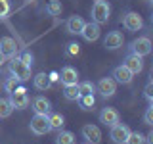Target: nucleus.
Masks as SVG:
<instances>
[{
    "mask_svg": "<svg viewBox=\"0 0 153 144\" xmlns=\"http://www.w3.org/2000/svg\"><path fill=\"white\" fill-rule=\"evenodd\" d=\"M10 73H12V77L16 81H19V83H25V81L31 79V67H27L25 64H23L21 58L13 56L12 62H10Z\"/></svg>",
    "mask_w": 153,
    "mask_h": 144,
    "instance_id": "1",
    "label": "nucleus"
},
{
    "mask_svg": "<svg viewBox=\"0 0 153 144\" xmlns=\"http://www.w3.org/2000/svg\"><path fill=\"white\" fill-rule=\"evenodd\" d=\"M109 16H111V6H109V2H105V0H96L94 6H92V19L98 25H102V23H107Z\"/></svg>",
    "mask_w": 153,
    "mask_h": 144,
    "instance_id": "2",
    "label": "nucleus"
},
{
    "mask_svg": "<svg viewBox=\"0 0 153 144\" xmlns=\"http://www.w3.org/2000/svg\"><path fill=\"white\" fill-rule=\"evenodd\" d=\"M29 129H31L33 134H38V136L48 134V133L52 131L50 121H48V115H38V113H35V117H33L31 123H29Z\"/></svg>",
    "mask_w": 153,
    "mask_h": 144,
    "instance_id": "3",
    "label": "nucleus"
},
{
    "mask_svg": "<svg viewBox=\"0 0 153 144\" xmlns=\"http://www.w3.org/2000/svg\"><path fill=\"white\" fill-rule=\"evenodd\" d=\"M130 52L132 54H136V56H149L151 54V40L147 37H138L136 40H132L130 42Z\"/></svg>",
    "mask_w": 153,
    "mask_h": 144,
    "instance_id": "4",
    "label": "nucleus"
},
{
    "mask_svg": "<svg viewBox=\"0 0 153 144\" xmlns=\"http://www.w3.org/2000/svg\"><path fill=\"white\" fill-rule=\"evenodd\" d=\"M10 102H12L13 106V110H25L27 106H29V94H27V90L23 88V86H17L16 90H13L12 94H10Z\"/></svg>",
    "mask_w": 153,
    "mask_h": 144,
    "instance_id": "5",
    "label": "nucleus"
},
{
    "mask_svg": "<svg viewBox=\"0 0 153 144\" xmlns=\"http://www.w3.org/2000/svg\"><path fill=\"white\" fill-rule=\"evenodd\" d=\"M96 88H98V92L102 94L103 98H111V96L117 92V83H115L113 77H103V79L98 81Z\"/></svg>",
    "mask_w": 153,
    "mask_h": 144,
    "instance_id": "6",
    "label": "nucleus"
},
{
    "mask_svg": "<svg viewBox=\"0 0 153 144\" xmlns=\"http://www.w3.org/2000/svg\"><path fill=\"white\" fill-rule=\"evenodd\" d=\"M123 25H124L126 31H140L143 27V19H142L140 14L128 12V14H124V17H123Z\"/></svg>",
    "mask_w": 153,
    "mask_h": 144,
    "instance_id": "7",
    "label": "nucleus"
},
{
    "mask_svg": "<svg viewBox=\"0 0 153 144\" xmlns=\"http://www.w3.org/2000/svg\"><path fill=\"white\" fill-rule=\"evenodd\" d=\"M128 134H130V129L119 121L117 125H113V127H111L109 136H111V140L115 144H124V142H126V138H128Z\"/></svg>",
    "mask_w": 153,
    "mask_h": 144,
    "instance_id": "8",
    "label": "nucleus"
},
{
    "mask_svg": "<svg viewBox=\"0 0 153 144\" xmlns=\"http://www.w3.org/2000/svg\"><path fill=\"white\" fill-rule=\"evenodd\" d=\"M82 136L86 138V142H90V144L102 142V131H100L98 125H92V123H88V125L82 127Z\"/></svg>",
    "mask_w": 153,
    "mask_h": 144,
    "instance_id": "9",
    "label": "nucleus"
},
{
    "mask_svg": "<svg viewBox=\"0 0 153 144\" xmlns=\"http://www.w3.org/2000/svg\"><path fill=\"white\" fill-rule=\"evenodd\" d=\"M59 81L63 83V86H71V85H79V71L71 65H65L59 73Z\"/></svg>",
    "mask_w": 153,
    "mask_h": 144,
    "instance_id": "10",
    "label": "nucleus"
},
{
    "mask_svg": "<svg viewBox=\"0 0 153 144\" xmlns=\"http://www.w3.org/2000/svg\"><path fill=\"white\" fill-rule=\"evenodd\" d=\"M0 54L4 58H10V60L17 54V44H16V40H13L12 37H2L0 38Z\"/></svg>",
    "mask_w": 153,
    "mask_h": 144,
    "instance_id": "11",
    "label": "nucleus"
},
{
    "mask_svg": "<svg viewBox=\"0 0 153 144\" xmlns=\"http://www.w3.org/2000/svg\"><path fill=\"white\" fill-rule=\"evenodd\" d=\"M100 121L103 125H107V127H113V125H117L121 121V115L115 108H103L102 112H100Z\"/></svg>",
    "mask_w": 153,
    "mask_h": 144,
    "instance_id": "12",
    "label": "nucleus"
},
{
    "mask_svg": "<svg viewBox=\"0 0 153 144\" xmlns=\"http://www.w3.org/2000/svg\"><path fill=\"white\" fill-rule=\"evenodd\" d=\"M113 79H115V83H121V85H130L132 83V79H134V75L128 71V67L126 65H117L113 69Z\"/></svg>",
    "mask_w": 153,
    "mask_h": 144,
    "instance_id": "13",
    "label": "nucleus"
},
{
    "mask_svg": "<svg viewBox=\"0 0 153 144\" xmlns=\"http://www.w3.org/2000/svg\"><path fill=\"white\" fill-rule=\"evenodd\" d=\"M123 42H124V38H123L121 31H111L103 38V46L107 48V50H117V48L123 46Z\"/></svg>",
    "mask_w": 153,
    "mask_h": 144,
    "instance_id": "14",
    "label": "nucleus"
},
{
    "mask_svg": "<svg viewBox=\"0 0 153 144\" xmlns=\"http://www.w3.org/2000/svg\"><path fill=\"white\" fill-rule=\"evenodd\" d=\"M80 35H82V38H84V40H88V42L98 40V38H100V25H98L96 21L84 23V27H82V31H80Z\"/></svg>",
    "mask_w": 153,
    "mask_h": 144,
    "instance_id": "15",
    "label": "nucleus"
},
{
    "mask_svg": "<svg viewBox=\"0 0 153 144\" xmlns=\"http://www.w3.org/2000/svg\"><path fill=\"white\" fill-rule=\"evenodd\" d=\"M33 112L38 113V115H48L52 112L50 100H48L46 96H36V98L33 100Z\"/></svg>",
    "mask_w": 153,
    "mask_h": 144,
    "instance_id": "16",
    "label": "nucleus"
},
{
    "mask_svg": "<svg viewBox=\"0 0 153 144\" xmlns=\"http://www.w3.org/2000/svg\"><path fill=\"white\" fill-rule=\"evenodd\" d=\"M124 65L128 67V71H130L132 75H138L143 71V58L136 56V54H130L126 58V62H124Z\"/></svg>",
    "mask_w": 153,
    "mask_h": 144,
    "instance_id": "17",
    "label": "nucleus"
},
{
    "mask_svg": "<svg viewBox=\"0 0 153 144\" xmlns=\"http://www.w3.org/2000/svg\"><path fill=\"white\" fill-rule=\"evenodd\" d=\"M84 23H86V21H84L80 16H71L69 19H67L65 27H67V31H69L71 35H80V31H82Z\"/></svg>",
    "mask_w": 153,
    "mask_h": 144,
    "instance_id": "18",
    "label": "nucleus"
},
{
    "mask_svg": "<svg viewBox=\"0 0 153 144\" xmlns=\"http://www.w3.org/2000/svg\"><path fill=\"white\" fill-rule=\"evenodd\" d=\"M33 85H35V88H38V90H48L52 86V81L46 73H36L33 77Z\"/></svg>",
    "mask_w": 153,
    "mask_h": 144,
    "instance_id": "19",
    "label": "nucleus"
},
{
    "mask_svg": "<svg viewBox=\"0 0 153 144\" xmlns=\"http://www.w3.org/2000/svg\"><path fill=\"white\" fill-rule=\"evenodd\" d=\"M48 121H50L52 131H59V129H63V125H65V117L61 113H57V112H50L48 113Z\"/></svg>",
    "mask_w": 153,
    "mask_h": 144,
    "instance_id": "20",
    "label": "nucleus"
},
{
    "mask_svg": "<svg viewBox=\"0 0 153 144\" xmlns=\"http://www.w3.org/2000/svg\"><path fill=\"white\" fill-rule=\"evenodd\" d=\"M79 104H80V110H84V112H90V110H94V106H96L94 94H82V96L79 98Z\"/></svg>",
    "mask_w": 153,
    "mask_h": 144,
    "instance_id": "21",
    "label": "nucleus"
},
{
    "mask_svg": "<svg viewBox=\"0 0 153 144\" xmlns=\"http://www.w3.org/2000/svg\"><path fill=\"white\" fill-rule=\"evenodd\" d=\"M63 96L65 100H69V102H75V100L80 98V90H79V85H71V86H65L63 90Z\"/></svg>",
    "mask_w": 153,
    "mask_h": 144,
    "instance_id": "22",
    "label": "nucleus"
},
{
    "mask_svg": "<svg viewBox=\"0 0 153 144\" xmlns=\"http://www.w3.org/2000/svg\"><path fill=\"white\" fill-rule=\"evenodd\" d=\"M13 112V106L10 102V98H0V119L10 117Z\"/></svg>",
    "mask_w": 153,
    "mask_h": 144,
    "instance_id": "23",
    "label": "nucleus"
},
{
    "mask_svg": "<svg viewBox=\"0 0 153 144\" xmlns=\"http://www.w3.org/2000/svg\"><path fill=\"white\" fill-rule=\"evenodd\" d=\"M75 142H76V138L71 131H61L56 136V144H75Z\"/></svg>",
    "mask_w": 153,
    "mask_h": 144,
    "instance_id": "24",
    "label": "nucleus"
},
{
    "mask_svg": "<svg viewBox=\"0 0 153 144\" xmlns=\"http://www.w3.org/2000/svg\"><path fill=\"white\" fill-rule=\"evenodd\" d=\"M124 144H146V136H143L142 133H132L130 131V134H128V138H126V142Z\"/></svg>",
    "mask_w": 153,
    "mask_h": 144,
    "instance_id": "25",
    "label": "nucleus"
},
{
    "mask_svg": "<svg viewBox=\"0 0 153 144\" xmlns=\"http://www.w3.org/2000/svg\"><path fill=\"white\" fill-rule=\"evenodd\" d=\"M79 90H80V96L82 94H94L96 92V85L90 83V81H82V83H79Z\"/></svg>",
    "mask_w": 153,
    "mask_h": 144,
    "instance_id": "26",
    "label": "nucleus"
},
{
    "mask_svg": "<svg viewBox=\"0 0 153 144\" xmlns=\"http://www.w3.org/2000/svg\"><path fill=\"white\" fill-rule=\"evenodd\" d=\"M17 86H19V81H16L13 77H8V79L4 81V90H6V92H10V94H12L13 90L17 88Z\"/></svg>",
    "mask_w": 153,
    "mask_h": 144,
    "instance_id": "27",
    "label": "nucleus"
},
{
    "mask_svg": "<svg viewBox=\"0 0 153 144\" xmlns=\"http://www.w3.org/2000/svg\"><path fill=\"white\" fill-rule=\"evenodd\" d=\"M61 10H63V8H61V4H59V2H50V4L46 6V12L50 14V16H59Z\"/></svg>",
    "mask_w": 153,
    "mask_h": 144,
    "instance_id": "28",
    "label": "nucleus"
},
{
    "mask_svg": "<svg viewBox=\"0 0 153 144\" xmlns=\"http://www.w3.org/2000/svg\"><path fill=\"white\" fill-rule=\"evenodd\" d=\"M10 10H12V6H10L8 0H0V19L6 17L8 14H10Z\"/></svg>",
    "mask_w": 153,
    "mask_h": 144,
    "instance_id": "29",
    "label": "nucleus"
},
{
    "mask_svg": "<svg viewBox=\"0 0 153 144\" xmlns=\"http://www.w3.org/2000/svg\"><path fill=\"white\" fill-rule=\"evenodd\" d=\"M19 58H21V62H23L27 67H33V54H31V52H23Z\"/></svg>",
    "mask_w": 153,
    "mask_h": 144,
    "instance_id": "30",
    "label": "nucleus"
},
{
    "mask_svg": "<svg viewBox=\"0 0 153 144\" xmlns=\"http://www.w3.org/2000/svg\"><path fill=\"white\" fill-rule=\"evenodd\" d=\"M143 123H146V125H153V106L147 108L146 115H143Z\"/></svg>",
    "mask_w": 153,
    "mask_h": 144,
    "instance_id": "31",
    "label": "nucleus"
},
{
    "mask_svg": "<svg viewBox=\"0 0 153 144\" xmlns=\"http://www.w3.org/2000/svg\"><path fill=\"white\" fill-rule=\"evenodd\" d=\"M79 44H76V42H71V44H67V54H71V56H76L79 54Z\"/></svg>",
    "mask_w": 153,
    "mask_h": 144,
    "instance_id": "32",
    "label": "nucleus"
},
{
    "mask_svg": "<svg viewBox=\"0 0 153 144\" xmlns=\"http://www.w3.org/2000/svg\"><path fill=\"white\" fill-rule=\"evenodd\" d=\"M151 90H153V83L149 81V83H147V86H146V90H143V92H146V98H147V100H151V98H153V92H151Z\"/></svg>",
    "mask_w": 153,
    "mask_h": 144,
    "instance_id": "33",
    "label": "nucleus"
},
{
    "mask_svg": "<svg viewBox=\"0 0 153 144\" xmlns=\"http://www.w3.org/2000/svg\"><path fill=\"white\" fill-rule=\"evenodd\" d=\"M146 142H147V144H153V133H149V134L146 136Z\"/></svg>",
    "mask_w": 153,
    "mask_h": 144,
    "instance_id": "34",
    "label": "nucleus"
},
{
    "mask_svg": "<svg viewBox=\"0 0 153 144\" xmlns=\"http://www.w3.org/2000/svg\"><path fill=\"white\" fill-rule=\"evenodd\" d=\"M4 60H6V58H4L2 54H0V65H2V64H4Z\"/></svg>",
    "mask_w": 153,
    "mask_h": 144,
    "instance_id": "35",
    "label": "nucleus"
},
{
    "mask_svg": "<svg viewBox=\"0 0 153 144\" xmlns=\"http://www.w3.org/2000/svg\"><path fill=\"white\" fill-rule=\"evenodd\" d=\"M84 144H90V142H84Z\"/></svg>",
    "mask_w": 153,
    "mask_h": 144,
    "instance_id": "36",
    "label": "nucleus"
}]
</instances>
